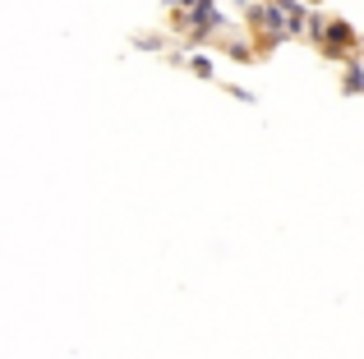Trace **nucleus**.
Returning <instances> with one entry per match:
<instances>
[{
  "label": "nucleus",
  "instance_id": "nucleus-2",
  "mask_svg": "<svg viewBox=\"0 0 364 359\" xmlns=\"http://www.w3.org/2000/svg\"><path fill=\"white\" fill-rule=\"evenodd\" d=\"M189 70H194L198 79H213V65H208V60H189Z\"/></svg>",
  "mask_w": 364,
  "mask_h": 359
},
{
  "label": "nucleus",
  "instance_id": "nucleus-1",
  "mask_svg": "<svg viewBox=\"0 0 364 359\" xmlns=\"http://www.w3.org/2000/svg\"><path fill=\"white\" fill-rule=\"evenodd\" d=\"M341 88H346V92H364V65H360V60L346 65V79H341Z\"/></svg>",
  "mask_w": 364,
  "mask_h": 359
}]
</instances>
